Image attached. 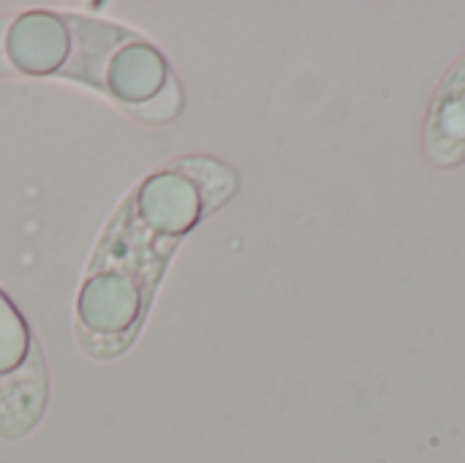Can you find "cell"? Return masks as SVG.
<instances>
[{"label":"cell","instance_id":"obj_2","mask_svg":"<svg viewBox=\"0 0 465 463\" xmlns=\"http://www.w3.org/2000/svg\"><path fill=\"white\" fill-rule=\"evenodd\" d=\"M131 207L150 235H161L169 240L191 232L204 216L199 188L177 169H166L147 177L131 196Z\"/></svg>","mask_w":465,"mask_h":463},{"label":"cell","instance_id":"obj_4","mask_svg":"<svg viewBox=\"0 0 465 463\" xmlns=\"http://www.w3.org/2000/svg\"><path fill=\"white\" fill-rule=\"evenodd\" d=\"M169 79L166 60L139 35L123 41L106 60L101 85L114 101L125 106H139L161 93Z\"/></svg>","mask_w":465,"mask_h":463},{"label":"cell","instance_id":"obj_3","mask_svg":"<svg viewBox=\"0 0 465 463\" xmlns=\"http://www.w3.org/2000/svg\"><path fill=\"white\" fill-rule=\"evenodd\" d=\"M71 55L65 16L54 11H27L5 25V60L27 76L60 74Z\"/></svg>","mask_w":465,"mask_h":463},{"label":"cell","instance_id":"obj_6","mask_svg":"<svg viewBox=\"0 0 465 463\" xmlns=\"http://www.w3.org/2000/svg\"><path fill=\"white\" fill-rule=\"evenodd\" d=\"M33 347L27 322L0 289V377L19 368Z\"/></svg>","mask_w":465,"mask_h":463},{"label":"cell","instance_id":"obj_5","mask_svg":"<svg viewBox=\"0 0 465 463\" xmlns=\"http://www.w3.org/2000/svg\"><path fill=\"white\" fill-rule=\"evenodd\" d=\"M46 407V371L38 347L33 344L25 363L0 377V434L22 439L41 420Z\"/></svg>","mask_w":465,"mask_h":463},{"label":"cell","instance_id":"obj_7","mask_svg":"<svg viewBox=\"0 0 465 463\" xmlns=\"http://www.w3.org/2000/svg\"><path fill=\"white\" fill-rule=\"evenodd\" d=\"M177 172H183L185 177L193 180V186L202 194L204 213H210L218 205H223L232 196V191H234V175L226 166L215 164V161H207V158H185V161L177 164Z\"/></svg>","mask_w":465,"mask_h":463},{"label":"cell","instance_id":"obj_8","mask_svg":"<svg viewBox=\"0 0 465 463\" xmlns=\"http://www.w3.org/2000/svg\"><path fill=\"white\" fill-rule=\"evenodd\" d=\"M183 106V93H180V85L174 82V76L166 79V85L161 87L158 96H153L150 101L139 104V106H128L139 120L144 123H166L172 120Z\"/></svg>","mask_w":465,"mask_h":463},{"label":"cell","instance_id":"obj_1","mask_svg":"<svg viewBox=\"0 0 465 463\" xmlns=\"http://www.w3.org/2000/svg\"><path fill=\"white\" fill-rule=\"evenodd\" d=\"M144 297L147 284H142V276L125 267L93 270L79 289L76 314L82 327L95 336H123L139 322Z\"/></svg>","mask_w":465,"mask_h":463}]
</instances>
